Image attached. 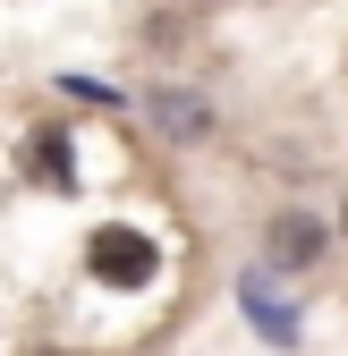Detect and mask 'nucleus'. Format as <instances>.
<instances>
[{
	"label": "nucleus",
	"mask_w": 348,
	"mask_h": 356,
	"mask_svg": "<svg viewBox=\"0 0 348 356\" xmlns=\"http://www.w3.org/2000/svg\"><path fill=\"white\" fill-rule=\"evenodd\" d=\"M85 263H94V280H111V289H136V280H153V238H136V229H119V220H111V229H94V238H85Z\"/></svg>",
	"instance_id": "nucleus-1"
},
{
	"label": "nucleus",
	"mask_w": 348,
	"mask_h": 356,
	"mask_svg": "<svg viewBox=\"0 0 348 356\" xmlns=\"http://www.w3.org/2000/svg\"><path fill=\"white\" fill-rule=\"evenodd\" d=\"M153 119H161V127H170V136H179V145H187V136H204V127H212V111H204L196 94H153Z\"/></svg>",
	"instance_id": "nucleus-3"
},
{
	"label": "nucleus",
	"mask_w": 348,
	"mask_h": 356,
	"mask_svg": "<svg viewBox=\"0 0 348 356\" xmlns=\"http://www.w3.org/2000/svg\"><path fill=\"white\" fill-rule=\"evenodd\" d=\"M340 229H348V204H340Z\"/></svg>",
	"instance_id": "nucleus-4"
},
{
	"label": "nucleus",
	"mask_w": 348,
	"mask_h": 356,
	"mask_svg": "<svg viewBox=\"0 0 348 356\" xmlns=\"http://www.w3.org/2000/svg\"><path fill=\"white\" fill-rule=\"evenodd\" d=\"M264 254H272V263H289V272H306V263L323 254V220L280 212V220H272V238H264Z\"/></svg>",
	"instance_id": "nucleus-2"
}]
</instances>
